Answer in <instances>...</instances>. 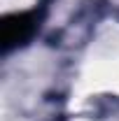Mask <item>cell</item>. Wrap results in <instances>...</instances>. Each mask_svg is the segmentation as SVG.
<instances>
[{
	"instance_id": "obj_1",
	"label": "cell",
	"mask_w": 119,
	"mask_h": 121,
	"mask_svg": "<svg viewBox=\"0 0 119 121\" xmlns=\"http://www.w3.org/2000/svg\"><path fill=\"white\" fill-rule=\"evenodd\" d=\"M30 28H33V23H30L28 16H14V19H9L7 23H5V30H2V35H5V44H16L19 40H23V37H28Z\"/></svg>"
}]
</instances>
